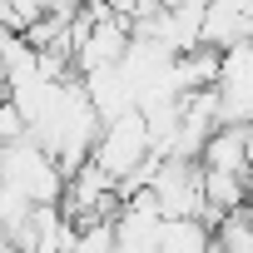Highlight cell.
Wrapping results in <instances>:
<instances>
[{"label":"cell","instance_id":"obj_1","mask_svg":"<svg viewBox=\"0 0 253 253\" xmlns=\"http://www.w3.org/2000/svg\"><path fill=\"white\" fill-rule=\"evenodd\" d=\"M149 124H144V114L139 109H124V114H114V119H104V129H99V139H94V164L104 169V174H114L119 184L129 179L144 159H149Z\"/></svg>","mask_w":253,"mask_h":253}]
</instances>
